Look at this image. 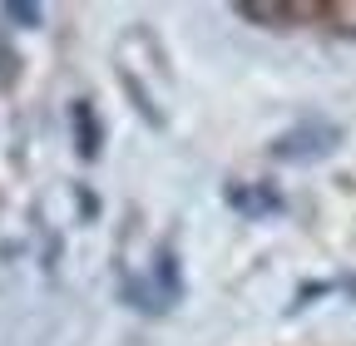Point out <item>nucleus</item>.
<instances>
[{"instance_id": "obj_1", "label": "nucleus", "mask_w": 356, "mask_h": 346, "mask_svg": "<svg viewBox=\"0 0 356 346\" xmlns=\"http://www.w3.org/2000/svg\"><path fill=\"white\" fill-rule=\"evenodd\" d=\"M337 144H341V129H337V124H327V119H307V124L287 129V134L273 144V154H277L282 163H307V158L332 154Z\"/></svg>"}, {"instance_id": "obj_2", "label": "nucleus", "mask_w": 356, "mask_h": 346, "mask_svg": "<svg viewBox=\"0 0 356 346\" xmlns=\"http://www.w3.org/2000/svg\"><path fill=\"white\" fill-rule=\"evenodd\" d=\"M74 144H79L84 158L99 154V119H95V109H89V104H74Z\"/></svg>"}, {"instance_id": "obj_3", "label": "nucleus", "mask_w": 356, "mask_h": 346, "mask_svg": "<svg viewBox=\"0 0 356 346\" xmlns=\"http://www.w3.org/2000/svg\"><path fill=\"white\" fill-rule=\"evenodd\" d=\"M10 79H15V50L0 40V84H10Z\"/></svg>"}]
</instances>
